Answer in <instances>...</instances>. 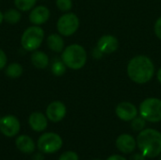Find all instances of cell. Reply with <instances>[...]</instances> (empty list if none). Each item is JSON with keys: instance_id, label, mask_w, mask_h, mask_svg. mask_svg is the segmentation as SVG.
<instances>
[{"instance_id": "d4e9b609", "label": "cell", "mask_w": 161, "mask_h": 160, "mask_svg": "<svg viewBox=\"0 0 161 160\" xmlns=\"http://www.w3.org/2000/svg\"><path fill=\"white\" fill-rule=\"evenodd\" d=\"M154 31H155L156 36L161 41V16L157 19V21H156V23H155Z\"/></svg>"}, {"instance_id": "2e32d148", "label": "cell", "mask_w": 161, "mask_h": 160, "mask_svg": "<svg viewBox=\"0 0 161 160\" xmlns=\"http://www.w3.org/2000/svg\"><path fill=\"white\" fill-rule=\"evenodd\" d=\"M46 44L48 48L55 53H61L65 48V42L62 36L58 33L50 34L46 39Z\"/></svg>"}, {"instance_id": "7402d4cb", "label": "cell", "mask_w": 161, "mask_h": 160, "mask_svg": "<svg viewBox=\"0 0 161 160\" xmlns=\"http://www.w3.org/2000/svg\"><path fill=\"white\" fill-rule=\"evenodd\" d=\"M145 125H146V121L141 115L137 116L131 121V128L136 132L140 133L141 131L145 129Z\"/></svg>"}, {"instance_id": "e0dca14e", "label": "cell", "mask_w": 161, "mask_h": 160, "mask_svg": "<svg viewBox=\"0 0 161 160\" xmlns=\"http://www.w3.org/2000/svg\"><path fill=\"white\" fill-rule=\"evenodd\" d=\"M30 60L32 65L40 70L45 69L48 65H49V57L47 56V54H45L42 51H33L30 57Z\"/></svg>"}, {"instance_id": "f546056e", "label": "cell", "mask_w": 161, "mask_h": 160, "mask_svg": "<svg viewBox=\"0 0 161 160\" xmlns=\"http://www.w3.org/2000/svg\"><path fill=\"white\" fill-rule=\"evenodd\" d=\"M32 160H44V156L43 153H37L33 156Z\"/></svg>"}, {"instance_id": "4dcf8cb0", "label": "cell", "mask_w": 161, "mask_h": 160, "mask_svg": "<svg viewBox=\"0 0 161 160\" xmlns=\"http://www.w3.org/2000/svg\"><path fill=\"white\" fill-rule=\"evenodd\" d=\"M157 78H158V81L161 84V67L158 69V71L157 73Z\"/></svg>"}, {"instance_id": "7c38bea8", "label": "cell", "mask_w": 161, "mask_h": 160, "mask_svg": "<svg viewBox=\"0 0 161 160\" xmlns=\"http://www.w3.org/2000/svg\"><path fill=\"white\" fill-rule=\"evenodd\" d=\"M50 18V10L47 7L40 5L35 6L29 13V22L34 25H42Z\"/></svg>"}, {"instance_id": "30bf717a", "label": "cell", "mask_w": 161, "mask_h": 160, "mask_svg": "<svg viewBox=\"0 0 161 160\" xmlns=\"http://www.w3.org/2000/svg\"><path fill=\"white\" fill-rule=\"evenodd\" d=\"M67 113L66 106L60 101H53L46 108V117L52 123H58L62 121Z\"/></svg>"}, {"instance_id": "ac0fdd59", "label": "cell", "mask_w": 161, "mask_h": 160, "mask_svg": "<svg viewBox=\"0 0 161 160\" xmlns=\"http://www.w3.org/2000/svg\"><path fill=\"white\" fill-rule=\"evenodd\" d=\"M23 66L18 63V62H12L9 63L6 68H5V74L8 77L11 79H16L19 78L22 74H23Z\"/></svg>"}, {"instance_id": "5bb4252c", "label": "cell", "mask_w": 161, "mask_h": 160, "mask_svg": "<svg viewBox=\"0 0 161 160\" xmlns=\"http://www.w3.org/2000/svg\"><path fill=\"white\" fill-rule=\"evenodd\" d=\"M47 117L42 112H33L28 118V124L32 130L36 132H42L46 129L48 122Z\"/></svg>"}, {"instance_id": "9a60e30c", "label": "cell", "mask_w": 161, "mask_h": 160, "mask_svg": "<svg viewBox=\"0 0 161 160\" xmlns=\"http://www.w3.org/2000/svg\"><path fill=\"white\" fill-rule=\"evenodd\" d=\"M15 145L20 152L25 154H31L35 151L36 148L34 141L26 135L19 136L15 141Z\"/></svg>"}, {"instance_id": "6da1fadb", "label": "cell", "mask_w": 161, "mask_h": 160, "mask_svg": "<svg viewBox=\"0 0 161 160\" xmlns=\"http://www.w3.org/2000/svg\"><path fill=\"white\" fill-rule=\"evenodd\" d=\"M126 72L128 77L134 83L146 84L155 74V64L149 57L139 55L129 60Z\"/></svg>"}, {"instance_id": "3957f363", "label": "cell", "mask_w": 161, "mask_h": 160, "mask_svg": "<svg viewBox=\"0 0 161 160\" xmlns=\"http://www.w3.org/2000/svg\"><path fill=\"white\" fill-rule=\"evenodd\" d=\"M60 58L67 68L76 71L85 66L88 56L86 49L82 45L78 43H73L63 49Z\"/></svg>"}, {"instance_id": "5b68a950", "label": "cell", "mask_w": 161, "mask_h": 160, "mask_svg": "<svg viewBox=\"0 0 161 160\" xmlns=\"http://www.w3.org/2000/svg\"><path fill=\"white\" fill-rule=\"evenodd\" d=\"M139 113L146 122H161V99L156 97L144 99L139 107Z\"/></svg>"}, {"instance_id": "44dd1931", "label": "cell", "mask_w": 161, "mask_h": 160, "mask_svg": "<svg viewBox=\"0 0 161 160\" xmlns=\"http://www.w3.org/2000/svg\"><path fill=\"white\" fill-rule=\"evenodd\" d=\"M37 0H14L16 8L21 11H29L36 6Z\"/></svg>"}, {"instance_id": "d6986e66", "label": "cell", "mask_w": 161, "mask_h": 160, "mask_svg": "<svg viewBox=\"0 0 161 160\" xmlns=\"http://www.w3.org/2000/svg\"><path fill=\"white\" fill-rule=\"evenodd\" d=\"M22 19L21 10L18 8H8L4 12V21L9 25H16Z\"/></svg>"}, {"instance_id": "9c48e42d", "label": "cell", "mask_w": 161, "mask_h": 160, "mask_svg": "<svg viewBox=\"0 0 161 160\" xmlns=\"http://www.w3.org/2000/svg\"><path fill=\"white\" fill-rule=\"evenodd\" d=\"M117 117L124 122H131L139 114L137 107L130 102H121L115 108Z\"/></svg>"}, {"instance_id": "52a82bcc", "label": "cell", "mask_w": 161, "mask_h": 160, "mask_svg": "<svg viewBox=\"0 0 161 160\" xmlns=\"http://www.w3.org/2000/svg\"><path fill=\"white\" fill-rule=\"evenodd\" d=\"M63 141L59 135L48 132L42 134L38 140V149L43 154H53L62 147Z\"/></svg>"}, {"instance_id": "83f0119b", "label": "cell", "mask_w": 161, "mask_h": 160, "mask_svg": "<svg viewBox=\"0 0 161 160\" xmlns=\"http://www.w3.org/2000/svg\"><path fill=\"white\" fill-rule=\"evenodd\" d=\"M146 157L142 154V153H137V154H134L130 157L129 160H145Z\"/></svg>"}, {"instance_id": "484cf974", "label": "cell", "mask_w": 161, "mask_h": 160, "mask_svg": "<svg viewBox=\"0 0 161 160\" xmlns=\"http://www.w3.org/2000/svg\"><path fill=\"white\" fill-rule=\"evenodd\" d=\"M7 61H8L7 55H6V53L4 52V50L0 48V71L6 68V66H7Z\"/></svg>"}, {"instance_id": "7a4b0ae2", "label": "cell", "mask_w": 161, "mask_h": 160, "mask_svg": "<svg viewBox=\"0 0 161 160\" xmlns=\"http://www.w3.org/2000/svg\"><path fill=\"white\" fill-rule=\"evenodd\" d=\"M137 146L146 158H154L161 155V133L153 128L141 131L137 137Z\"/></svg>"}, {"instance_id": "836d02e7", "label": "cell", "mask_w": 161, "mask_h": 160, "mask_svg": "<svg viewBox=\"0 0 161 160\" xmlns=\"http://www.w3.org/2000/svg\"><path fill=\"white\" fill-rule=\"evenodd\" d=\"M159 160H161V156H160V158H159Z\"/></svg>"}, {"instance_id": "4316f807", "label": "cell", "mask_w": 161, "mask_h": 160, "mask_svg": "<svg viewBox=\"0 0 161 160\" xmlns=\"http://www.w3.org/2000/svg\"><path fill=\"white\" fill-rule=\"evenodd\" d=\"M92 56L94 58H96V59H99V58H103V56H104V54L95 46L94 48H93V50L92 51Z\"/></svg>"}, {"instance_id": "f1b7e54d", "label": "cell", "mask_w": 161, "mask_h": 160, "mask_svg": "<svg viewBox=\"0 0 161 160\" xmlns=\"http://www.w3.org/2000/svg\"><path fill=\"white\" fill-rule=\"evenodd\" d=\"M107 160H127L125 157H124L123 156L120 155H112L110 156Z\"/></svg>"}, {"instance_id": "277c9868", "label": "cell", "mask_w": 161, "mask_h": 160, "mask_svg": "<svg viewBox=\"0 0 161 160\" xmlns=\"http://www.w3.org/2000/svg\"><path fill=\"white\" fill-rule=\"evenodd\" d=\"M44 40V31L40 25H30L22 34L21 45L27 52L38 50Z\"/></svg>"}, {"instance_id": "8fae6325", "label": "cell", "mask_w": 161, "mask_h": 160, "mask_svg": "<svg viewBox=\"0 0 161 160\" xmlns=\"http://www.w3.org/2000/svg\"><path fill=\"white\" fill-rule=\"evenodd\" d=\"M96 47L104 55H109V54L114 53L118 49V47H119V41L113 35H110V34L103 35L97 41Z\"/></svg>"}, {"instance_id": "1f68e13d", "label": "cell", "mask_w": 161, "mask_h": 160, "mask_svg": "<svg viewBox=\"0 0 161 160\" xmlns=\"http://www.w3.org/2000/svg\"><path fill=\"white\" fill-rule=\"evenodd\" d=\"M3 21H4V13L0 10V25L2 24Z\"/></svg>"}, {"instance_id": "ba28073f", "label": "cell", "mask_w": 161, "mask_h": 160, "mask_svg": "<svg viewBox=\"0 0 161 160\" xmlns=\"http://www.w3.org/2000/svg\"><path fill=\"white\" fill-rule=\"evenodd\" d=\"M20 122L15 116L6 115L0 118V131L4 136L12 138L20 132Z\"/></svg>"}, {"instance_id": "603a6c76", "label": "cell", "mask_w": 161, "mask_h": 160, "mask_svg": "<svg viewBox=\"0 0 161 160\" xmlns=\"http://www.w3.org/2000/svg\"><path fill=\"white\" fill-rule=\"evenodd\" d=\"M57 8L63 12H68L73 8V1L72 0H56Z\"/></svg>"}, {"instance_id": "cb8c5ba5", "label": "cell", "mask_w": 161, "mask_h": 160, "mask_svg": "<svg viewBox=\"0 0 161 160\" xmlns=\"http://www.w3.org/2000/svg\"><path fill=\"white\" fill-rule=\"evenodd\" d=\"M58 160H79V157H78V155L75 152L67 151V152H64L59 157Z\"/></svg>"}, {"instance_id": "4fadbf2b", "label": "cell", "mask_w": 161, "mask_h": 160, "mask_svg": "<svg viewBox=\"0 0 161 160\" xmlns=\"http://www.w3.org/2000/svg\"><path fill=\"white\" fill-rule=\"evenodd\" d=\"M116 147L123 154H131L137 147V140L129 134H122L116 140Z\"/></svg>"}, {"instance_id": "d6a6232c", "label": "cell", "mask_w": 161, "mask_h": 160, "mask_svg": "<svg viewBox=\"0 0 161 160\" xmlns=\"http://www.w3.org/2000/svg\"><path fill=\"white\" fill-rule=\"evenodd\" d=\"M93 160H101V159H93Z\"/></svg>"}, {"instance_id": "8992f818", "label": "cell", "mask_w": 161, "mask_h": 160, "mask_svg": "<svg viewBox=\"0 0 161 160\" xmlns=\"http://www.w3.org/2000/svg\"><path fill=\"white\" fill-rule=\"evenodd\" d=\"M79 25V18L75 13L66 12L58 18L57 22V30L61 36L69 37L77 31Z\"/></svg>"}, {"instance_id": "ffe728a7", "label": "cell", "mask_w": 161, "mask_h": 160, "mask_svg": "<svg viewBox=\"0 0 161 160\" xmlns=\"http://www.w3.org/2000/svg\"><path fill=\"white\" fill-rule=\"evenodd\" d=\"M67 66L64 64V62L60 59H55V61L52 63L51 66V72L55 76H61L66 73Z\"/></svg>"}]
</instances>
